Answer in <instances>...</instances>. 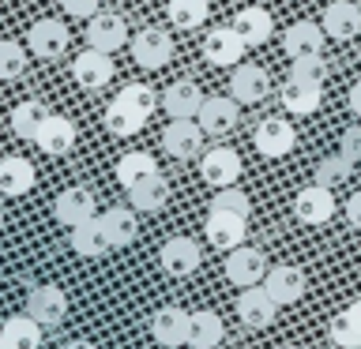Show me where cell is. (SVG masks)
I'll return each instance as SVG.
<instances>
[{"label":"cell","instance_id":"cell-1","mask_svg":"<svg viewBox=\"0 0 361 349\" xmlns=\"http://www.w3.org/2000/svg\"><path fill=\"white\" fill-rule=\"evenodd\" d=\"M128 49H132V61L140 64L143 72H158V68H166L169 61H173V42H169V34L158 30V27L135 30Z\"/></svg>","mask_w":361,"mask_h":349},{"label":"cell","instance_id":"cell-2","mask_svg":"<svg viewBox=\"0 0 361 349\" xmlns=\"http://www.w3.org/2000/svg\"><path fill=\"white\" fill-rule=\"evenodd\" d=\"M203 132L196 117H180V120H169L166 132H162V146L169 158H180V162H188V158H200L203 154Z\"/></svg>","mask_w":361,"mask_h":349},{"label":"cell","instance_id":"cell-3","mask_svg":"<svg viewBox=\"0 0 361 349\" xmlns=\"http://www.w3.org/2000/svg\"><path fill=\"white\" fill-rule=\"evenodd\" d=\"M200 177L207 180L211 188H230L241 177V154L233 146H211V151L200 154Z\"/></svg>","mask_w":361,"mask_h":349},{"label":"cell","instance_id":"cell-4","mask_svg":"<svg viewBox=\"0 0 361 349\" xmlns=\"http://www.w3.org/2000/svg\"><path fill=\"white\" fill-rule=\"evenodd\" d=\"M188 331H192V312L177 308V304H166L151 315V338L166 349L188 345Z\"/></svg>","mask_w":361,"mask_h":349},{"label":"cell","instance_id":"cell-5","mask_svg":"<svg viewBox=\"0 0 361 349\" xmlns=\"http://www.w3.org/2000/svg\"><path fill=\"white\" fill-rule=\"evenodd\" d=\"M267 274V259L259 248H248V244H237L230 255H226V278L233 281L237 289H248V286H259Z\"/></svg>","mask_w":361,"mask_h":349},{"label":"cell","instance_id":"cell-6","mask_svg":"<svg viewBox=\"0 0 361 349\" xmlns=\"http://www.w3.org/2000/svg\"><path fill=\"white\" fill-rule=\"evenodd\" d=\"M357 158H361V132H346L343 135V151L331 154V158H324V162L316 165V184H327V188L343 184V180L354 173Z\"/></svg>","mask_w":361,"mask_h":349},{"label":"cell","instance_id":"cell-7","mask_svg":"<svg viewBox=\"0 0 361 349\" xmlns=\"http://www.w3.org/2000/svg\"><path fill=\"white\" fill-rule=\"evenodd\" d=\"M237 315H241L245 326H252V331H264V326L275 323L279 300L271 297V293L264 289V281H259V286L241 289V297H237Z\"/></svg>","mask_w":361,"mask_h":349},{"label":"cell","instance_id":"cell-8","mask_svg":"<svg viewBox=\"0 0 361 349\" xmlns=\"http://www.w3.org/2000/svg\"><path fill=\"white\" fill-rule=\"evenodd\" d=\"M252 143H256V151L264 154V158H282V154H290V151H293V143H298V132H293V124H290V120L267 117V120H259V124H256Z\"/></svg>","mask_w":361,"mask_h":349},{"label":"cell","instance_id":"cell-9","mask_svg":"<svg viewBox=\"0 0 361 349\" xmlns=\"http://www.w3.org/2000/svg\"><path fill=\"white\" fill-rule=\"evenodd\" d=\"M72 79L83 90H102L113 79V61L106 49H94V45H87L83 53L72 61Z\"/></svg>","mask_w":361,"mask_h":349},{"label":"cell","instance_id":"cell-10","mask_svg":"<svg viewBox=\"0 0 361 349\" xmlns=\"http://www.w3.org/2000/svg\"><path fill=\"white\" fill-rule=\"evenodd\" d=\"M203 233H207L211 248L233 252L237 244H245L248 218H241V214H230V210H211V214H207V222H203Z\"/></svg>","mask_w":361,"mask_h":349},{"label":"cell","instance_id":"cell-11","mask_svg":"<svg viewBox=\"0 0 361 349\" xmlns=\"http://www.w3.org/2000/svg\"><path fill=\"white\" fill-rule=\"evenodd\" d=\"M279 98H282V106H286V113H293V117H312V113L320 109V101H324V83L290 75L286 83H282Z\"/></svg>","mask_w":361,"mask_h":349},{"label":"cell","instance_id":"cell-12","mask_svg":"<svg viewBox=\"0 0 361 349\" xmlns=\"http://www.w3.org/2000/svg\"><path fill=\"white\" fill-rule=\"evenodd\" d=\"M53 218L61 225H68V229L90 222V218H94V191L83 188V184L64 188L61 196H56V203H53Z\"/></svg>","mask_w":361,"mask_h":349},{"label":"cell","instance_id":"cell-13","mask_svg":"<svg viewBox=\"0 0 361 349\" xmlns=\"http://www.w3.org/2000/svg\"><path fill=\"white\" fill-rule=\"evenodd\" d=\"M293 214H298V222H305V225H324V222H331V214H335L331 188H327V184L301 188L298 196H293Z\"/></svg>","mask_w":361,"mask_h":349},{"label":"cell","instance_id":"cell-14","mask_svg":"<svg viewBox=\"0 0 361 349\" xmlns=\"http://www.w3.org/2000/svg\"><path fill=\"white\" fill-rule=\"evenodd\" d=\"M87 42L94 45V49L117 53L121 45L132 42V34H128V23H124L121 15H113V11H98V15H90V23H87Z\"/></svg>","mask_w":361,"mask_h":349},{"label":"cell","instance_id":"cell-15","mask_svg":"<svg viewBox=\"0 0 361 349\" xmlns=\"http://www.w3.org/2000/svg\"><path fill=\"white\" fill-rule=\"evenodd\" d=\"M264 289L275 297L279 304H298L305 297V289H309V281H305V270L293 267V263H279L271 267L264 274Z\"/></svg>","mask_w":361,"mask_h":349},{"label":"cell","instance_id":"cell-16","mask_svg":"<svg viewBox=\"0 0 361 349\" xmlns=\"http://www.w3.org/2000/svg\"><path fill=\"white\" fill-rule=\"evenodd\" d=\"M248 49L245 38L233 27H214L207 38H203V61L219 64V68H233L241 64V53Z\"/></svg>","mask_w":361,"mask_h":349},{"label":"cell","instance_id":"cell-17","mask_svg":"<svg viewBox=\"0 0 361 349\" xmlns=\"http://www.w3.org/2000/svg\"><path fill=\"white\" fill-rule=\"evenodd\" d=\"M320 27L327 30L331 42H350L361 34V8L354 0H327V11H324V23Z\"/></svg>","mask_w":361,"mask_h":349},{"label":"cell","instance_id":"cell-18","mask_svg":"<svg viewBox=\"0 0 361 349\" xmlns=\"http://www.w3.org/2000/svg\"><path fill=\"white\" fill-rule=\"evenodd\" d=\"M327 45V30L320 27V23H290L286 34H282V49H286L290 61H298V56H312V53H324Z\"/></svg>","mask_w":361,"mask_h":349},{"label":"cell","instance_id":"cell-19","mask_svg":"<svg viewBox=\"0 0 361 349\" xmlns=\"http://www.w3.org/2000/svg\"><path fill=\"white\" fill-rule=\"evenodd\" d=\"M27 312H30L42 326L64 323V315H68V297H64V289H61V286H34L30 297H27Z\"/></svg>","mask_w":361,"mask_h":349},{"label":"cell","instance_id":"cell-20","mask_svg":"<svg viewBox=\"0 0 361 349\" xmlns=\"http://www.w3.org/2000/svg\"><path fill=\"white\" fill-rule=\"evenodd\" d=\"M158 259H162V267H166V274H173V278H185L192 274V270L200 267V244L192 241V236H169V241L162 244V252H158Z\"/></svg>","mask_w":361,"mask_h":349},{"label":"cell","instance_id":"cell-21","mask_svg":"<svg viewBox=\"0 0 361 349\" xmlns=\"http://www.w3.org/2000/svg\"><path fill=\"white\" fill-rule=\"evenodd\" d=\"M30 42V53L42 56V61H56L64 49H68V27L61 19H38L27 34Z\"/></svg>","mask_w":361,"mask_h":349},{"label":"cell","instance_id":"cell-22","mask_svg":"<svg viewBox=\"0 0 361 349\" xmlns=\"http://www.w3.org/2000/svg\"><path fill=\"white\" fill-rule=\"evenodd\" d=\"M271 90V79L264 68L256 64H237V72L230 75V98L241 101V106H256V101H264Z\"/></svg>","mask_w":361,"mask_h":349},{"label":"cell","instance_id":"cell-23","mask_svg":"<svg viewBox=\"0 0 361 349\" xmlns=\"http://www.w3.org/2000/svg\"><path fill=\"white\" fill-rule=\"evenodd\" d=\"M203 90L192 83V79H177L162 90V109L169 113V120H180V117H200V106H203Z\"/></svg>","mask_w":361,"mask_h":349},{"label":"cell","instance_id":"cell-24","mask_svg":"<svg viewBox=\"0 0 361 349\" xmlns=\"http://www.w3.org/2000/svg\"><path fill=\"white\" fill-rule=\"evenodd\" d=\"M34 180H38V173H34V165L27 162V158L11 154V158H0V196H27V191L34 188Z\"/></svg>","mask_w":361,"mask_h":349},{"label":"cell","instance_id":"cell-25","mask_svg":"<svg viewBox=\"0 0 361 349\" xmlns=\"http://www.w3.org/2000/svg\"><path fill=\"white\" fill-rule=\"evenodd\" d=\"M72 252L83 255V259H102L106 252H113L109 233H106V225H102L98 214L90 222H83V225H75V229H72Z\"/></svg>","mask_w":361,"mask_h":349},{"label":"cell","instance_id":"cell-26","mask_svg":"<svg viewBox=\"0 0 361 349\" xmlns=\"http://www.w3.org/2000/svg\"><path fill=\"white\" fill-rule=\"evenodd\" d=\"M200 128L207 132V135H226V132H233V124H237V101L233 98H203V106H200Z\"/></svg>","mask_w":361,"mask_h":349},{"label":"cell","instance_id":"cell-27","mask_svg":"<svg viewBox=\"0 0 361 349\" xmlns=\"http://www.w3.org/2000/svg\"><path fill=\"white\" fill-rule=\"evenodd\" d=\"M75 124L68 120V117H56V113H49V117H45V124H42V132H38V143L45 154H68L75 146Z\"/></svg>","mask_w":361,"mask_h":349},{"label":"cell","instance_id":"cell-28","mask_svg":"<svg viewBox=\"0 0 361 349\" xmlns=\"http://www.w3.org/2000/svg\"><path fill=\"white\" fill-rule=\"evenodd\" d=\"M45 117H49V109H45L42 98H23L19 106L11 109V132H16L19 139H38Z\"/></svg>","mask_w":361,"mask_h":349},{"label":"cell","instance_id":"cell-29","mask_svg":"<svg viewBox=\"0 0 361 349\" xmlns=\"http://www.w3.org/2000/svg\"><path fill=\"white\" fill-rule=\"evenodd\" d=\"M0 334H4V342L11 349H42V323L34 319V315H11V319H4V326H0Z\"/></svg>","mask_w":361,"mask_h":349},{"label":"cell","instance_id":"cell-30","mask_svg":"<svg viewBox=\"0 0 361 349\" xmlns=\"http://www.w3.org/2000/svg\"><path fill=\"white\" fill-rule=\"evenodd\" d=\"M98 218H102V225H106L113 248H128V244L135 241V233H140L135 210H128V207H109L106 214H98Z\"/></svg>","mask_w":361,"mask_h":349},{"label":"cell","instance_id":"cell-31","mask_svg":"<svg viewBox=\"0 0 361 349\" xmlns=\"http://www.w3.org/2000/svg\"><path fill=\"white\" fill-rule=\"evenodd\" d=\"M233 30L245 38V45H264L271 38V11L264 8H241L233 15Z\"/></svg>","mask_w":361,"mask_h":349},{"label":"cell","instance_id":"cell-32","mask_svg":"<svg viewBox=\"0 0 361 349\" xmlns=\"http://www.w3.org/2000/svg\"><path fill=\"white\" fill-rule=\"evenodd\" d=\"M226 326L214 312H192V331H188V345L192 349H214L222 345Z\"/></svg>","mask_w":361,"mask_h":349},{"label":"cell","instance_id":"cell-33","mask_svg":"<svg viewBox=\"0 0 361 349\" xmlns=\"http://www.w3.org/2000/svg\"><path fill=\"white\" fill-rule=\"evenodd\" d=\"M128 199H132L135 210H147V214L162 210L166 199H169V180H166L162 173H154L151 180H143V184L128 188Z\"/></svg>","mask_w":361,"mask_h":349},{"label":"cell","instance_id":"cell-34","mask_svg":"<svg viewBox=\"0 0 361 349\" xmlns=\"http://www.w3.org/2000/svg\"><path fill=\"white\" fill-rule=\"evenodd\" d=\"M154 173H158V162L151 154H143V151H132V154H124L117 162L121 188H135V184H143V180H151Z\"/></svg>","mask_w":361,"mask_h":349},{"label":"cell","instance_id":"cell-35","mask_svg":"<svg viewBox=\"0 0 361 349\" xmlns=\"http://www.w3.org/2000/svg\"><path fill=\"white\" fill-rule=\"evenodd\" d=\"M102 120H106V128L113 132V135H121V139H128V135H135L143 128V120L147 117H140L132 106H124L121 98H113L109 106H106V113H102Z\"/></svg>","mask_w":361,"mask_h":349},{"label":"cell","instance_id":"cell-36","mask_svg":"<svg viewBox=\"0 0 361 349\" xmlns=\"http://www.w3.org/2000/svg\"><path fill=\"white\" fill-rule=\"evenodd\" d=\"M207 0H169L166 4V15L177 30H196L207 23Z\"/></svg>","mask_w":361,"mask_h":349},{"label":"cell","instance_id":"cell-37","mask_svg":"<svg viewBox=\"0 0 361 349\" xmlns=\"http://www.w3.org/2000/svg\"><path fill=\"white\" fill-rule=\"evenodd\" d=\"M117 98L124 101V106H132L140 117H151V113L162 106V94H158L151 83H124Z\"/></svg>","mask_w":361,"mask_h":349},{"label":"cell","instance_id":"cell-38","mask_svg":"<svg viewBox=\"0 0 361 349\" xmlns=\"http://www.w3.org/2000/svg\"><path fill=\"white\" fill-rule=\"evenodd\" d=\"M327 338L338 345V349H361V331H357V323L350 319L346 312H338L331 323H327Z\"/></svg>","mask_w":361,"mask_h":349},{"label":"cell","instance_id":"cell-39","mask_svg":"<svg viewBox=\"0 0 361 349\" xmlns=\"http://www.w3.org/2000/svg\"><path fill=\"white\" fill-rule=\"evenodd\" d=\"M23 68H27V49H23L19 42H8L0 38V79H19Z\"/></svg>","mask_w":361,"mask_h":349},{"label":"cell","instance_id":"cell-40","mask_svg":"<svg viewBox=\"0 0 361 349\" xmlns=\"http://www.w3.org/2000/svg\"><path fill=\"white\" fill-rule=\"evenodd\" d=\"M211 210H230V214L248 218V214H252V203H248V196L237 184H230V188H219V196L211 199Z\"/></svg>","mask_w":361,"mask_h":349},{"label":"cell","instance_id":"cell-41","mask_svg":"<svg viewBox=\"0 0 361 349\" xmlns=\"http://www.w3.org/2000/svg\"><path fill=\"white\" fill-rule=\"evenodd\" d=\"M290 75H298V79H316V83H324V75H327V61H324V53H312V56H298L290 68Z\"/></svg>","mask_w":361,"mask_h":349},{"label":"cell","instance_id":"cell-42","mask_svg":"<svg viewBox=\"0 0 361 349\" xmlns=\"http://www.w3.org/2000/svg\"><path fill=\"white\" fill-rule=\"evenodd\" d=\"M61 8L75 19H90V15H98L102 0H61Z\"/></svg>","mask_w":361,"mask_h":349},{"label":"cell","instance_id":"cell-43","mask_svg":"<svg viewBox=\"0 0 361 349\" xmlns=\"http://www.w3.org/2000/svg\"><path fill=\"white\" fill-rule=\"evenodd\" d=\"M346 222L354 225V229H361V191H354V196L346 199Z\"/></svg>","mask_w":361,"mask_h":349},{"label":"cell","instance_id":"cell-44","mask_svg":"<svg viewBox=\"0 0 361 349\" xmlns=\"http://www.w3.org/2000/svg\"><path fill=\"white\" fill-rule=\"evenodd\" d=\"M346 106H350V113H354V117H361V83H354V87H350V94H346Z\"/></svg>","mask_w":361,"mask_h":349},{"label":"cell","instance_id":"cell-45","mask_svg":"<svg viewBox=\"0 0 361 349\" xmlns=\"http://www.w3.org/2000/svg\"><path fill=\"white\" fill-rule=\"evenodd\" d=\"M346 315L357 323V331H361V300H354V304H350V308H346Z\"/></svg>","mask_w":361,"mask_h":349},{"label":"cell","instance_id":"cell-46","mask_svg":"<svg viewBox=\"0 0 361 349\" xmlns=\"http://www.w3.org/2000/svg\"><path fill=\"white\" fill-rule=\"evenodd\" d=\"M64 349H98V345H94V342H83V338H79V342H68Z\"/></svg>","mask_w":361,"mask_h":349},{"label":"cell","instance_id":"cell-47","mask_svg":"<svg viewBox=\"0 0 361 349\" xmlns=\"http://www.w3.org/2000/svg\"><path fill=\"white\" fill-rule=\"evenodd\" d=\"M0 349H11V345H8V342H4V334H0Z\"/></svg>","mask_w":361,"mask_h":349},{"label":"cell","instance_id":"cell-48","mask_svg":"<svg viewBox=\"0 0 361 349\" xmlns=\"http://www.w3.org/2000/svg\"><path fill=\"white\" fill-rule=\"evenodd\" d=\"M0 229H4V210H0Z\"/></svg>","mask_w":361,"mask_h":349},{"label":"cell","instance_id":"cell-49","mask_svg":"<svg viewBox=\"0 0 361 349\" xmlns=\"http://www.w3.org/2000/svg\"><path fill=\"white\" fill-rule=\"evenodd\" d=\"M282 349H305V345H282Z\"/></svg>","mask_w":361,"mask_h":349}]
</instances>
